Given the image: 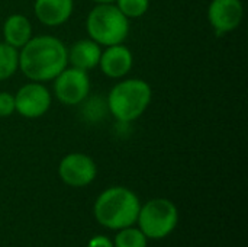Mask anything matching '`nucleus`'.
Returning <instances> with one entry per match:
<instances>
[{
	"label": "nucleus",
	"mask_w": 248,
	"mask_h": 247,
	"mask_svg": "<svg viewBox=\"0 0 248 247\" xmlns=\"http://www.w3.org/2000/svg\"><path fill=\"white\" fill-rule=\"evenodd\" d=\"M67 66V47L55 36H32L19 49V70L31 82L54 80Z\"/></svg>",
	"instance_id": "obj_1"
},
{
	"label": "nucleus",
	"mask_w": 248,
	"mask_h": 247,
	"mask_svg": "<svg viewBox=\"0 0 248 247\" xmlns=\"http://www.w3.org/2000/svg\"><path fill=\"white\" fill-rule=\"evenodd\" d=\"M141 202L135 192L125 186L105 189L96 199L93 213L96 221L110 230H121L137 223Z\"/></svg>",
	"instance_id": "obj_2"
},
{
	"label": "nucleus",
	"mask_w": 248,
	"mask_h": 247,
	"mask_svg": "<svg viewBox=\"0 0 248 247\" xmlns=\"http://www.w3.org/2000/svg\"><path fill=\"white\" fill-rule=\"evenodd\" d=\"M153 99L151 86L142 79H126L116 83L108 96V106L116 121L128 124L138 119Z\"/></svg>",
	"instance_id": "obj_3"
},
{
	"label": "nucleus",
	"mask_w": 248,
	"mask_h": 247,
	"mask_svg": "<svg viewBox=\"0 0 248 247\" xmlns=\"http://www.w3.org/2000/svg\"><path fill=\"white\" fill-rule=\"evenodd\" d=\"M89 38L100 47L124 44L129 33V19L115 3H97L87 15Z\"/></svg>",
	"instance_id": "obj_4"
},
{
	"label": "nucleus",
	"mask_w": 248,
	"mask_h": 247,
	"mask_svg": "<svg viewBox=\"0 0 248 247\" xmlns=\"http://www.w3.org/2000/svg\"><path fill=\"white\" fill-rule=\"evenodd\" d=\"M137 223L147 239L160 240L174 231L179 223V211L176 205L166 198L150 199L141 205Z\"/></svg>",
	"instance_id": "obj_5"
},
{
	"label": "nucleus",
	"mask_w": 248,
	"mask_h": 247,
	"mask_svg": "<svg viewBox=\"0 0 248 247\" xmlns=\"http://www.w3.org/2000/svg\"><path fill=\"white\" fill-rule=\"evenodd\" d=\"M89 93L90 79L84 70L67 66L54 79V95L62 105L76 106L84 102Z\"/></svg>",
	"instance_id": "obj_6"
},
{
	"label": "nucleus",
	"mask_w": 248,
	"mask_h": 247,
	"mask_svg": "<svg viewBox=\"0 0 248 247\" xmlns=\"http://www.w3.org/2000/svg\"><path fill=\"white\" fill-rule=\"evenodd\" d=\"M97 175L94 160L84 153H70L58 165L60 179L73 188H83L90 185Z\"/></svg>",
	"instance_id": "obj_7"
},
{
	"label": "nucleus",
	"mask_w": 248,
	"mask_h": 247,
	"mask_svg": "<svg viewBox=\"0 0 248 247\" xmlns=\"http://www.w3.org/2000/svg\"><path fill=\"white\" fill-rule=\"evenodd\" d=\"M51 108V93L39 82L23 84L15 95V112L19 115L35 119L41 118Z\"/></svg>",
	"instance_id": "obj_8"
},
{
	"label": "nucleus",
	"mask_w": 248,
	"mask_h": 247,
	"mask_svg": "<svg viewBox=\"0 0 248 247\" xmlns=\"http://www.w3.org/2000/svg\"><path fill=\"white\" fill-rule=\"evenodd\" d=\"M244 7L241 0H212L208 6V20L217 33L237 29L243 20Z\"/></svg>",
	"instance_id": "obj_9"
},
{
	"label": "nucleus",
	"mask_w": 248,
	"mask_h": 247,
	"mask_svg": "<svg viewBox=\"0 0 248 247\" xmlns=\"http://www.w3.org/2000/svg\"><path fill=\"white\" fill-rule=\"evenodd\" d=\"M134 66V55L124 44L105 47L102 49L99 67L102 73L110 79H121L126 76Z\"/></svg>",
	"instance_id": "obj_10"
},
{
	"label": "nucleus",
	"mask_w": 248,
	"mask_h": 247,
	"mask_svg": "<svg viewBox=\"0 0 248 247\" xmlns=\"http://www.w3.org/2000/svg\"><path fill=\"white\" fill-rule=\"evenodd\" d=\"M74 9L73 0H35L33 13L45 26H60L65 23Z\"/></svg>",
	"instance_id": "obj_11"
},
{
	"label": "nucleus",
	"mask_w": 248,
	"mask_h": 247,
	"mask_svg": "<svg viewBox=\"0 0 248 247\" xmlns=\"http://www.w3.org/2000/svg\"><path fill=\"white\" fill-rule=\"evenodd\" d=\"M102 55V47L93 39H78L70 48H67L68 64L71 67L89 71L99 66Z\"/></svg>",
	"instance_id": "obj_12"
},
{
	"label": "nucleus",
	"mask_w": 248,
	"mask_h": 247,
	"mask_svg": "<svg viewBox=\"0 0 248 247\" xmlns=\"http://www.w3.org/2000/svg\"><path fill=\"white\" fill-rule=\"evenodd\" d=\"M3 38L10 47L20 49L32 38V26L29 19L22 13L10 15L3 25Z\"/></svg>",
	"instance_id": "obj_13"
},
{
	"label": "nucleus",
	"mask_w": 248,
	"mask_h": 247,
	"mask_svg": "<svg viewBox=\"0 0 248 247\" xmlns=\"http://www.w3.org/2000/svg\"><path fill=\"white\" fill-rule=\"evenodd\" d=\"M19 70V49L0 42V82L12 77Z\"/></svg>",
	"instance_id": "obj_14"
},
{
	"label": "nucleus",
	"mask_w": 248,
	"mask_h": 247,
	"mask_svg": "<svg viewBox=\"0 0 248 247\" xmlns=\"http://www.w3.org/2000/svg\"><path fill=\"white\" fill-rule=\"evenodd\" d=\"M148 239L140 229L126 227L121 229L115 237L113 247H147Z\"/></svg>",
	"instance_id": "obj_15"
},
{
	"label": "nucleus",
	"mask_w": 248,
	"mask_h": 247,
	"mask_svg": "<svg viewBox=\"0 0 248 247\" xmlns=\"http://www.w3.org/2000/svg\"><path fill=\"white\" fill-rule=\"evenodd\" d=\"M115 4L128 19H137L147 13L150 0H115Z\"/></svg>",
	"instance_id": "obj_16"
},
{
	"label": "nucleus",
	"mask_w": 248,
	"mask_h": 247,
	"mask_svg": "<svg viewBox=\"0 0 248 247\" xmlns=\"http://www.w3.org/2000/svg\"><path fill=\"white\" fill-rule=\"evenodd\" d=\"M15 112V95L0 92V118H7Z\"/></svg>",
	"instance_id": "obj_17"
},
{
	"label": "nucleus",
	"mask_w": 248,
	"mask_h": 247,
	"mask_svg": "<svg viewBox=\"0 0 248 247\" xmlns=\"http://www.w3.org/2000/svg\"><path fill=\"white\" fill-rule=\"evenodd\" d=\"M87 247H113V243L102 234H97L94 237H92L87 243Z\"/></svg>",
	"instance_id": "obj_18"
},
{
	"label": "nucleus",
	"mask_w": 248,
	"mask_h": 247,
	"mask_svg": "<svg viewBox=\"0 0 248 247\" xmlns=\"http://www.w3.org/2000/svg\"><path fill=\"white\" fill-rule=\"evenodd\" d=\"M93 1H94L96 4H97V3H115V0H93Z\"/></svg>",
	"instance_id": "obj_19"
}]
</instances>
